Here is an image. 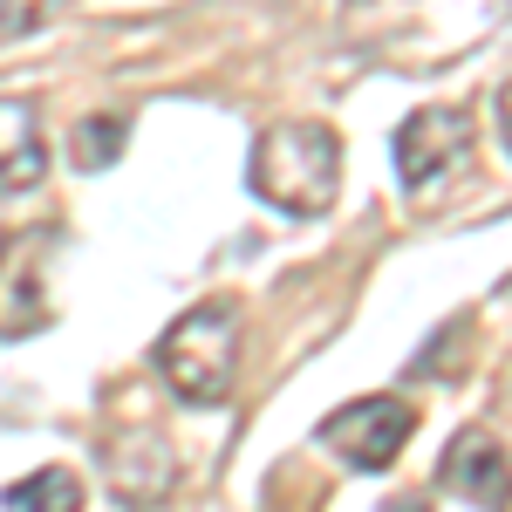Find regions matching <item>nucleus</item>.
I'll list each match as a JSON object with an SVG mask.
<instances>
[{
  "instance_id": "f257e3e1",
  "label": "nucleus",
  "mask_w": 512,
  "mask_h": 512,
  "mask_svg": "<svg viewBox=\"0 0 512 512\" xmlns=\"http://www.w3.org/2000/svg\"><path fill=\"white\" fill-rule=\"evenodd\" d=\"M246 185H253L260 205H274L287 219H321L335 205V192H342V137L315 117L267 123L253 137Z\"/></svg>"
},
{
  "instance_id": "20e7f679",
  "label": "nucleus",
  "mask_w": 512,
  "mask_h": 512,
  "mask_svg": "<svg viewBox=\"0 0 512 512\" xmlns=\"http://www.w3.org/2000/svg\"><path fill=\"white\" fill-rule=\"evenodd\" d=\"M465 164H472V117L458 103H424L396 130V178L410 192H431L437 178H451Z\"/></svg>"
},
{
  "instance_id": "423d86ee",
  "label": "nucleus",
  "mask_w": 512,
  "mask_h": 512,
  "mask_svg": "<svg viewBox=\"0 0 512 512\" xmlns=\"http://www.w3.org/2000/svg\"><path fill=\"white\" fill-rule=\"evenodd\" d=\"M437 485L465 506H506L512 499V437L492 424H465V431L444 444V465Z\"/></svg>"
},
{
  "instance_id": "1a4fd4ad",
  "label": "nucleus",
  "mask_w": 512,
  "mask_h": 512,
  "mask_svg": "<svg viewBox=\"0 0 512 512\" xmlns=\"http://www.w3.org/2000/svg\"><path fill=\"white\" fill-rule=\"evenodd\" d=\"M62 14H69V0H0V48L35 41L41 28H55Z\"/></svg>"
},
{
  "instance_id": "f03ea898",
  "label": "nucleus",
  "mask_w": 512,
  "mask_h": 512,
  "mask_svg": "<svg viewBox=\"0 0 512 512\" xmlns=\"http://www.w3.org/2000/svg\"><path fill=\"white\" fill-rule=\"evenodd\" d=\"M239 335H246V308L226 301V294H212V301L185 308V315L164 328L158 349H151V362H158V376L185 396V403L212 410V403H226V396H233Z\"/></svg>"
},
{
  "instance_id": "9b49d317",
  "label": "nucleus",
  "mask_w": 512,
  "mask_h": 512,
  "mask_svg": "<svg viewBox=\"0 0 512 512\" xmlns=\"http://www.w3.org/2000/svg\"><path fill=\"white\" fill-rule=\"evenodd\" d=\"M499 137H506V151H512V82H499Z\"/></svg>"
},
{
  "instance_id": "6e6552de",
  "label": "nucleus",
  "mask_w": 512,
  "mask_h": 512,
  "mask_svg": "<svg viewBox=\"0 0 512 512\" xmlns=\"http://www.w3.org/2000/svg\"><path fill=\"white\" fill-rule=\"evenodd\" d=\"M0 506H21V512H76L82 506V478L69 465H41V472L14 478L0 492Z\"/></svg>"
},
{
  "instance_id": "9d476101",
  "label": "nucleus",
  "mask_w": 512,
  "mask_h": 512,
  "mask_svg": "<svg viewBox=\"0 0 512 512\" xmlns=\"http://www.w3.org/2000/svg\"><path fill=\"white\" fill-rule=\"evenodd\" d=\"M123 137H130V123L123 117H89L76 130V164L82 171H103V164L123 158Z\"/></svg>"
},
{
  "instance_id": "0eeeda50",
  "label": "nucleus",
  "mask_w": 512,
  "mask_h": 512,
  "mask_svg": "<svg viewBox=\"0 0 512 512\" xmlns=\"http://www.w3.org/2000/svg\"><path fill=\"white\" fill-rule=\"evenodd\" d=\"M48 178V144H41L35 96H0V198L35 192Z\"/></svg>"
},
{
  "instance_id": "39448f33",
  "label": "nucleus",
  "mask_w": 512,
  "mask_h": 512,
  "mask_svg": "<svg viewBox=\"0 0 512 512\" xmlns=\"http://www.w3.org/2000/svg\"><path fill=\"white\" fill-rule=\"evenodd\" d=\"M48 253H55V226H28L21 239L0 246V342H21L55 321V301L41 287Z\"/></svg>"
},
{
  "instance_id": "7ed1b4c3",
  "label": "nucleus",
  "mask_w": 512,
  "mask_h": 512,
  "mask_svg": "<svg viewBox=\"0 0 512 512\" xmlns=\"http://www.w3.org/2000/svg\"><path fill=\"white\" fill-rule=\"evenodd\" d=\"M417 431V403L410 396H355L342 410L321 417V444L349 465V472H390L403 444Z\"/></svg>"
}]
</instances>
